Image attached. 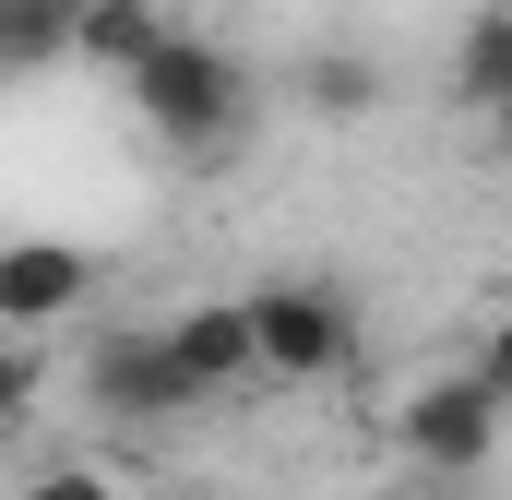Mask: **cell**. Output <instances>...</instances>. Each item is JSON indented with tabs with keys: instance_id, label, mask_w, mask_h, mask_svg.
Instances as JSON below:
<instances>
[{
	"instance_id": "5bb4252c",
	"label": "cell",
	"mask_w": 512,
	"mask_h": 500,
	"mask_svg": "<svg viewBox=\"0 0 512 500\" xmlns=\"http://www.w3.org/2000/svg\"><path fill=\"white\" fill-rule=\"evenodd\" d=\"M405 500H501L489 477H405Z\"/></svg>"
},
{
	"instance_id": "52a82bcc",
	"label": "cell",
	"mask_w": 512,
	"mask_h": 500,
	"mask_svg": "<svg viewBox=\"0 0 512 500\" xmlns=\"http://www.w3.org/2000/svg\"><path fill=\"white\" fill-rule=\"evenodd\" d=\"M155 48H167V12H155V0H84V12H72V60H96V72H120V84Z\"/></svg>"
},
{
	"instance_id": "7a4b0ae2",
	"label": "cell",
	"mask_w": 512,
	"mask_h": 500,
	"mask_svg": "<svg viewBox=\"0 0 512 500\" xmlns=\"http://www.w3.org/2000/svg\"><path fill=\"white\" fill-rule=\"evenodd\" d=\"M358 346H370V310H358L346 274H274V286H251L262 381H334V370H358Z\"/></svg>"
},
{
	"instance_id": "4fadbf2b",
	"label": "cell",
	"mask_w": 512,
	"mask_h": 500,
	"mask_svg": "<svg viewBox=\"0 0 512 500\" xmlns=\"http://www.w3.org/2000/svg\"><path fill=\"white\" fill-rule=\"evenodd\" d=\"M465 370H477V381H489V393L512 405V310L489 322V334H477V358H465Z\"/></svg>"
},
{
	"instance_id": "8992f818",
	"label": "cell",
	"mask_w": 512,
	"mask_h": 500,
	"mask_svg": "<svg viewBox=\"0 0 512 500\" xmlns=\"http://www.w3.org/2000/svg\"><path fill=\"white\" fill-rule=\"evenodd\" d=\"M155 334H167V358L203 381V393H227V381H262V358H251V298H191V310H167Z\"/></svg>"
},
{
	"instance_id": "3957f363",
	"label": "cell",
	"mask_w": 512,
	"mask_h": 500,
	"mask_svg": "<svg viewBox=\"0 0 512 500\" xmlns=\"http://www.w3.org/2000/svg\"><path fill=\"white\" fill-rule=\"evenodd\" d=\"M501 441H512V405L477 370H429L405 405H393V453H405L417 477H489Z\"/></svg>"
},
{
	"instance_id": "5b68a950",
	"label": "cell",
	"mask_w": 512,
	"mask_h": 500,
	"mask_svg": "<svg viewBox=\"0 0 512 500\" xmlns=\"http://www.w3.org/2000/svg\"><path fill=\"white\" fill-rule=\"evenodd\" d=\"M84 298H96L84 239H0V334H60Z\"/></svg>"
},
{
	"instance_id": "7c38bea8",
	"label": "cell",
	"mask_w": 512,
	"mask_h": 500,
	"mask_svg": "<svg viewBox=\"0 0 512 500\" xmlns=\"http://www.w3.org/2000/svg\"><path fill=\"white\" fill-rule=\"evenodd\" d=\"M12 500H131V489L108 477V465H36V477H24Z\"/></svg>"
},
{
	"instance_id": "8fae6325",
	"label": "cell",
	"mask_w": 512,
	"mask_h": 500,
	"mask_svg": "<svg viewBox=\"0 0 512 500\" xmlns=\"http://www.w3.org/2000/svg\"><path fill=\"white\" fill-rule=\"evenodd\" d=\"M36 393H48V346L36 334H0V429H24Z\"/></svg>"
},
{
	"instance_id": "9c48e42d",
	"label": "cell",
	"mask_w": 512,
	"mask_h": 500,
	"mask_svg": "<svg viewBox=\"0 0 512 500\" xmlns=\"http://www.w3.org/2000/svg\"><path fill=\"white\" fill-rule=\"evenodd\" d=\"M298 108L310 120H370L382 108V60L370 48H310L298 60Z\"/></svg>"
},
{
	"instance_id": "ba28073f",
	"label": "cell",
	"mask_w": 512,
	"mask_h": 500,
	"mask_svg": "<svg viewBox=\"0 0 512 500\" xmlns=\"http://www.w3.org/2000/svg\"><path fill=\"white\" fill-rule=\"evenodd\" d=\"M453 96H465L477 120L512 108V0H477V12H465V36H453Z\"/></svg>"
},
{
	"instance_id": "9a60e30c",
	"label": "cell",
	"mask_w": 512,
	"mask_h": 500,
	"mask_svg": "<svg viewBox=\"0 0 512 500\" xmlns=\"http://www.w3.org/2000/svg\"><path fill=\"white\" fill-rule=\"evenodd\" d=\"M489 143H501V167H512V108H501V120H489Z\"/></svg>"
},
{
	"instance_id": "277c9868",
	"label": "cell",
	"mask_w": 512,
	"mask_h": 500,
	"mask_svg": "<svg viewBox=\"0 0 512 500\" xmlns=\"http://www.w3.org/2000/svg\"><path fill=\"white\" fill-rule=\"evenodd\" d=\"M84 405L108 417V429H179V417H203L215 393L167 358V334L143 322V334H108L96 358H84Z\"/></svg>"
},
{
	"instance_id": "6da1fadb",
	"label": "cell",
	"mask_w": 512,
	"mask_h": 500,
	"mask_svg": "<svg viewBox=\"0 0 512 500\" xmlns=\"http://www.w3.org/2000/svg\"><path fill=\"white\" fill-rule=\"evenodd\" d=\"M131 108H143V131H155L179 167H227L239 131H251V60L215 48V36H179V24H167V48L131 72Z\"/></svg>"
},
{
	"instance_id": "30bf717a",
	"label": "cell",
	"mask_w": 512,
	"mask_h": 500,
	"mask_svg": "<svg viewBox=\"0 0 512 500\" xmlns=\"http://www.w3.org/2000/svg\"><path fill=\"white\" fill-rule=\"evenodd\" d=\"M72 12H84V0H0V84L60 72V60H72Z\"/></svg>"
}]
</instances>
